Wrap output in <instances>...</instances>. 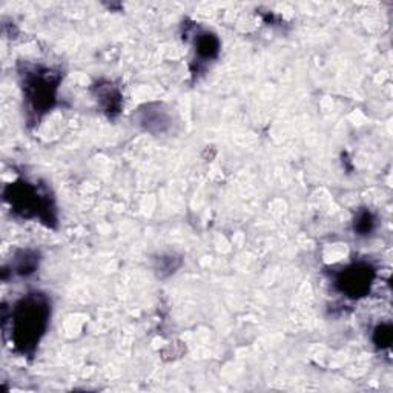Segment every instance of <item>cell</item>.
Listing matches in <instances>:
<instances>
[{"mask_svg":"<svg viewBox=\"0 0 393 393\" xmlns=\"http://www.w3.org/2000/svg\"><path fill=\"white\" fill-rule=\"evenodd\" d=\"M375 218L370 212L363 211L358 213L355 220V232H360V235H367L373 229Z\"/></svg>","mask_w":393,"mask_h":393,"instance_id":"5","label":"cell"},{"mask_svg":"<svg viewBox=\"0 0 393 393\" xmlns=\"http://www.w3.org/2000/svg\"><path fill=\"white\" fill-rule=\"evenodd\" d=\"M220 49V42L213 34L204 32L196 39V53L203 58H213L217 57Z\"/></svg>","mask_w":393,"mask_h":393,"instance_id":"4","label":"cell"},{"mask_svg":"<svg viewBox=\"0 0 393 393\" xmlns=\"http://www.w3.org/2000/svg\"><path fill=\"white\" fill-rule=\"evenodd\" d=\"M373 269L367 264H354L341 273L337 285L339 290L347 297L360 298L369 292V287L373 281Z\"/></svg>","mask_w":393,"mask_h":393,"instance_id":"2","label":"cell"},{"mask_svg":"<svg viewBox=\"0 0 393 393\" xmlns=\"http://www.w3.org/2000/svg\"><path fill=\"white\" fill-rule=\"evenodd\" d=\"M373 341L378 347H389L392 343V328L390 324H380L373 332Z\"/></svg>","mask_w":393,"mask_h":393,"instance_id":"6","label":"cell"},{"mask_svg":"<svg viewBox=\"0 0 393 393\" xmlns=\"http://www.w3.org/2000/svg\"><path fill=\"white\" fill-rule=\"evenodd\" d=\"M49 301L40 294H31L17 303L13 313V338L22 352L36 347L49 320Z\"/></svg>","mask_w":393,"mask_h":393,"instance_id":"1","label":"cell"},{"mask_svg":"<svg viewBox=\"0 0 393 393\" xmlns=\"http://www.w3.org/2000/svg\"><path fill=\"white\" fill-rule=\"evenodd\" d=\"M56 83L51 82V77L46 79L44 75H36L34 79L28 80V97L32 101L34 109L45 111L51 108L54 101Z\"/></svg>","mask_w":393,"mask_h":393,"instance_id":"3","label":"cell"}]
</instances>
